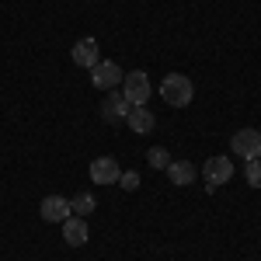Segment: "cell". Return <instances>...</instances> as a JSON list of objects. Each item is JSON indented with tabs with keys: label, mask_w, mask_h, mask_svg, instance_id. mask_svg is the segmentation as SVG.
<instances>
[{
	"label": "cell",
	"mask_w": 261,
	"mask_h": 261,
	"mask_svg": "<svg viewBox=\"0 0 261 261\" xmlns=\"http://www.w3.org/2000/svg\"><path fill=\"white\" fill-rule=\"evenodd\" d=\"M161 94L171 108H185V105H192V98H195V84L188 81L185 73H167L164 84H161Z\"/></svg>",
	"instance_id": "obj_1"
},
{
	"label": "cell",
	"mask_w": 261,
	"mask_h": 261,
	"mask_svg": "<svg viewBox=\"0 0 261 261\" xmlns=\"http://www.w3.org/2000/svg\"><path fill=\"white\" fill-rule=\"evenodd\" d=\"M230 150H233L241 161H258L261 157V133L258 129H241V133H233Z\"/></svg>",
	"instance_id": "obj_2"
},
{
	"label": "cell",
	"mask_w": 261,
	"mask_h": 261,
	"mask_svg": "<svg viewBox=\"0 0 261 261\" xmlns=\"http://www.w3.org/2000/svg\"><path fill=\"white\" fill-rule=\"evenodd\" d=\"M122 77H125V73H122L112 60H98L94 66H91V84H94L98 91H115V87L122 84Z\"/></svg>",
	"instance_id": "obj_3"
},
{
	"label": "cell",
	"mask_w": 261,
	"mask_h": 261,
	"mask_svg": "<svg viewBox=\"0 0 261 261\" xmlns=\"http://www.w3.org/2000/svg\"><path fill=\"white\" fill-rule=\"evenodd\" d=\"M122 94L129 105H146L150 101V81H146V73L136 70V73H125L122 77Z\"/></svg>",
	"instance_id": "obj_4"
},
{
	"label": "cell",
	"mask_w": 261,
	"mask_h": 261,
	"mask_svg": "<svg viewBox=\"0 0 261 261\" xmlns=\"http://www.w3.org/2000/svg\"><path fill=\"white\" fill-rule=\"evenodd\" d=\"M202 178L209 185V192L220 188V185H226V181L233 178V161H226V157H209L205 167H202Z\"/></svg>",
	"instance_id": "obj_5"
},
{
	"label": "cell",
	"mask_w": 261,
	"mask_h": 261,
	"mask_svg": "<svg viewBox=\"0 0 261 261\" xmlns=\"http://www.w3.org/2000/svg\"><path fill=\"white\" fill-rule=\"evenodd\" d=\"M39 216L45 223H63V220H70L73 213H70V199H63V195H45L39 205Z\"/></svg>",
	"instance_id": "obj_6"
},
{
	"label": "cell",
	"mask_w": 261,
	"mask_h": 261,
	"mask_svg": "<svg viewBox=\"0 0 261 261\" xmlns=\"http://www.w3.org/2000/svg\"><path fill=\"white\" fill-rule=\"evenodd\" d=\"M119 174L122 167L115 157H98V161H91V181L94 185H119Z\"/></svg>",
	"instance_id": "obj_7"
},
{
	"label": "cell",
	"mask_w": 261,
	"mask_h": 261,
	"mask_svg": "<svg viewBox=\"0 0 261 261\" xmlns=\"http://www.w3.org/2000/svg\"><path fill=\"white\" fill-rule=\"evenodd\" d=\"M70 56H73L77 66L91 70V66L101 60V49H98V42H94V39H77V42H73V49H70Z\"/></svg>",
	"instance_id": "obj_8"
},
{
	"label": "cell",
	"mask_w": 261,
	"mask_h": 261,
	"mask_svg": "<svg viewBox=\"0 0 261 261\" xmlns=\"http://www.w3.org/2000/svg\"><path fill=\"white\" fill-rule=\"evenodd\" d=\"M129 101H125V94H119V91H112L108 98L101 101V119L105 122H119V119H125L129 115Z\"/></svg>",
	"instance_id": "obj_9"
},
{
	"label": "cell",
	"mask_w": 261,
	"mask_h": 261,
	"mask_svg": "<svg viewBox=\"0 0 261 261\" xmlns=\"http://www.w3.org/2000/svg\"><path fill=\"white\" fill-rule=\"evenodd\" d=\"M87 237H91V230H87L84 216H70V220H63V241L70 244V247H84Z\"/></svg>",
	"instance_id": "obj_10"
},
{
	"label": "cell",
	"mask_w": 261,
	"mask_h": 261,
	"mask_svg": "<svg viewBox=\"0 0 261 261\" xmlns=\"http://www.w3.org/2000/svg\"><path fill=\"white\" fill-rule=\"evenodd\" d=\"M125 122H129V129H133V133H140V136L153 133V125H157L153 112H150V108H143V105H133V108H129V115H125Z\"/></svg>",
	"instance_id": "obj_11"
},
{
	"label": "cell",
	"mask_w": 261,
	"mask_h": 261,
	"mask_svg": "<svg viewBox=\"0 0 261 261\" xmlns=\"http://www.w3.org/2000/svg\"><path fill=\"white\" fill-rule=\"evenodd\" d=\"M167 178L174 181L178 188H185V185L195 181V167H192L188 161H171V164H167Z\"/></svg>",
	"instance_id": "obj_12"
},
{
	"label": "cell",
	"mask_w": 261,
	"mask_h": 261,
	"mask_svg": "<svg viewBox=\"0 0 261 261\" xmlns=\"http://www.w3.org/2000/svg\"><path fill=\"white\" fill-rule=\"evenodd\" d=\"M94 205H98V199H94L91 192H77V195L70 199V213H73V216H91Z\"/></svg>",
	"instance_id": "obj_13"
},
{
	"label": "cell",
	"mask_w": 261,
	"mask_h": 261,
	"mask_svg": "<svg viewBox=\"0 0 261 261\" xmlns=\"http://www.w3.org/2000/svg\"><path fill=\"white\" fill-rule=\"evenodd\" d=\"M146 161H150V167H153V171H167V164H171V153H167L164 146H153V150L146 153Z\"/></svg>",
	"instance_id": "obj_14"
},
{
	"label": "cell",
	"mask_w": 261,
	"mask_h": 261,
	"mask_svg": "<svg viewBox=\"0 0 261 261\" xmlns=\"http://www.w3.org/2000/svg\"><path fill=\"white\" fill-rule=\"evenodd\" d=\"M244 178H247V185H251V188H261V157H258V161H247Z\"/></svg>",
	"instance_id": "obj_15"
},
{
	"label": "cell",
	"mask_w": 261,
	"mask_h": 261,
	"mask_svg": "<svg viewBox=\"0 0 261 261\" xmlns=\"http://www.w3.org/2000/svg\"><path fill=\"white\" fill-rule=\"evenodd\" d=\"M119 185L125 188V192H136V188H140V174H136V171H122Z\"/></svg>",
	"instance_id": "obj_16"
}]
</instances>
